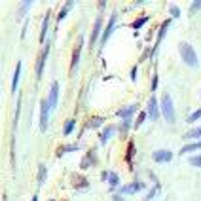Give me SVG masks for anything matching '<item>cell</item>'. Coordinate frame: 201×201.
Segmentation results:
<instances>
[{
    "label": "cell",
    "instance_id": "6da1fadb",
    "mask_svg": "<svg viewBox=\"0 0 201 201\" xmlns=\"http://www.w3.org/2000/svg\"><path fill=\"white\" fill-rule=\"evenodd\" d=\"M159 108H161L163 118H165L169 123H174V121H177V114H174V106H173V99H171L169 93H163V95H161Z\"/></svg>",
    "mask_w": 201,
    "mask_h": 201
},
{
    "label": "cell",
    "instance_id": "7a4b0ae2",
    "mask_svg": "<svg viewBox=\"0 0 201 201\" xmlns=\"http://www.w3.org/2000/svg\"><path fill=\"white\" fill-rule=\"evenodd\" d=\"M179 51H180V55H182V61H184L188 66H197V65H199V57H197V53H195V49H194L188 42H182V44L179 46Z\"/></svg>",
    "mask_w": 201,
    "mask_h": 201
},
{
    "label": "cell",
    "instance_id": "3957f363",
    "mask_svg": "<svg viewBox=\"0 0 201 201\" xmlns=\"http://www.w3.org/2000/svg\"><path fill=\"white\" fill-rule=\"evenodd\" d=\"M49 112H51V106H49L47 99H42V100H40V131H46V129H47Z\"/></svg>",
    "mask_w": 201,
    "mask_h": 201
},
{
    "label": "cell",
    "instance_id": "277c9868",
    "mask_svg": "<svg viewBox=\"0 0 201 201\" xmlns=\"http://www.w3.org/2000/svg\"><path fill=\"white\" fill-rule=\"evenodd\" d=\"M169 27H171V17H169V19H165V21L161 23V27H159V31H158V38H156V44H154V47H152V57L156 55V51H158L159 44L163 42V38H165V34H167Z\"/></svg>",
    "mask_w": 201,
    "mask_h": 201
},
{
    "label": "cell",
    "instance_id": "5b68a950",
    "mask_svg": "<svg viewBox=\"0 0 201 201\" xmlns=\"http://www.w3.org/2000/svg\"><path fill=\"white\" fill-rule=\"evenodd\" d=\"M47 55H49V44H47V46H44V49H42L40 55H38V61H36V80H40V78H42V72H44V65H46Z\"/></svg>",
    "mask_w": 201,
    "mask_h": 201
},
{
    "label": "cell",
    "instance_id": "8992f818",
    "mask_svg": "<svg viewBox=\"0 0 201 201\" xmlns=\"http://www.w3.org/2000/svg\"><path fill=\"white\" fill-rule=\"evenodd\" d=\"M148 118L152 120V121H156L158 118H159V112H161V108H159V103H158V99L152 95L150 97V100H148Z\"/></svg>",
    "mask_w": 201,
    "mask_h": 201
},
{
    "label": "cell",
    "instance_id": "52a82bcc",
    "mask_svg": "<svg viewBox=\"0 0 201 201\" xmlns=\"http://www.w3.org/2000/svg\"><path fill=\"white\" fill-rule=\"evenodd\" d=\"M116 17H118V12H112L110 13V19H108V25L103 31V36H100V44H106V40L110 38V34L114 32V27H116Z\"/></svg>",
    "mask_w": 201,
    "mask_h": 201
},
{
    "label": "cell",
    "instance_id": "ba28073f",
    "mask_svg": "<svg viewBox=\"0 0 201 201\" xmlns=\"http://www.w3.org/2000/svg\"><path fill=\"white\" fill-rule=\"evenodd\" d=\"M103 17H97L95 19V25H93V31H91V38H89V44H91V47L97 44V40H99V36H103Z\"/></svg>",
    "mask_w": 201,
    "mask_h": 201
},
{
    "label": "cell",
    "instance_id": "9c48e42d",
    "mask_svg": "<svg viewBox=\"0 0 201 201\" xmlns=\"http://www.w3.org/2000/svg\"><path fill=\"white\" fill-rule=\"evenodd\" d=\"M82 46H84V38L80 36V38H78V44H76V47H74V51H72V61H70V70H72V72L76 70V66H78V63H80Z\"/></svg>",
    "mask_w": 201,
    "mask_h": 201
},
{
    "label": "cell",
    "instance_id": "30bf717a",
    "mask_svg": "<svg viewBox=\"0 0 201 201\" xmlns=\"http://www.w3.org/2000/svg\"><path fill=\"white\" fill-rule=\"evenodd\" d=\"M144 188H146V184H144V182H140V180H135V182H131V184L120 186V188H118V192H120V194H135V192H139V190H144Z\"/></svg>",
    "mask_w": 201,
    "mask_h": 201
},
{
    "label": "cell",
    "instance_id": "8fae6325",
    "mask_svg": "<svg viewBox=\"0 0 201 201\" xmlns=\"http://www.w3.org/2000/svg\"><path fill=\"white\" fill-rule=\"evenodd\" d=\"M57 100H59V82H51V89H49V97H47V103L51 106V110L57 106Z\"/></svg>",
    "mask_w": 201,
    "mask_h": 201
},
{
    "label": "cell",
    "instance_id": "7c38bea8",
    "mask_svg": "<svg viewBox=\"0 0 201 201\" xmlns=\"http://www.w3.org/2000/svg\"><path fill=\"white\" fill-rule=\"evenodd\" d=\"M152 158H154L156 163H169L173 159V152L171 150H156L152 154Z\"/></svg>",
    "mask_w": 201,
    "mask_h": 201
},
{
    "label": "cell",
    "instance_id": "4fadbf2b",
    "mask_svg": "<svg viewBox=\"0 0 201 201\" xmlns=\"http://www.w3.org/2000/svg\"><path fill=\"white\" fill-rule=\"evenodd\" d=\"M137 108H139V105H129V106H123V108H120L116 114L121 118V120H129L135 112H137Z\"/></svg>",
    "mask_w": 201,
    "mask_h": 201
},
{
    "label": "cell",
    "instance_id": "5bb4252c",
    "mask_svg": "<svg viewBox=\"0 0 201 201\" xmlns=\"http://www.w3.org/2000/svg\"><path fill=\"white\" fill-rule=\"evenodd\" d=\"M114 131H116V125H108V127H105L103 133H100V144H106V140L114 135Z\"/></svg>",
    "mask_w": 201,
    "mask_h": 201
},
{
    "label": "cell",
    "instance_id": "9a60e30c",
    "mask_svg": "<svg viewBox=\"0 0 201 201\" xmlns=\"http://www.w3.org/2000/svg\"><path fill=\"white\" fill-rule=\"evenodd\" d=\"M21 61H17V65H15V72H13V80H12V91L15 93L17 91V82H19V78H21Z\"/></svg>",
    "mask_w": 201,
    "mask_h": 201
},
{
    "label": "cell",
    "instance_id": "2e32d148",
    "mask_svg": "<svg viewBox=\"0 0 201 201\" xmlns=\"http://www.w3.org/2000/svg\"><path fill=\"white\" fill-rule=\"evenodd\" d=\"M80 150V144H66V146H59L57 148V156H63V154H68V152H78Z\"/></svg>",
    "mask_w": 201,
    "mask_h": 201
},
{
    "label": "cell",
    "instance_id": "e0dca14e",
    "mask_svg": "<svg viewBox=\"0 0 201 201\" xmlns=\"http://www.w3.org/2000/svg\"><path fill=\"white\" fill-rule=\"evenodd\" d=\"M108 184H110L112 190H118L120 188V177H118V173L108 171Z\"/></svg>",
    "mask_w": 201,
    "mask_h": 201
},
{
    "label": "cell",
    "instance_id": "ac0fdd59",
    "mask_svg": "<svg viewBox=\"0 0 201 201\" xmlns=\"http://www.w3.org/2000/svg\"><path fill=\"white\" fill-rule=\"evenodd\" d=\"M201 148V140H197V142H190V144H184L182 148H180V152L179 154H186V152H194V150H199Z\"/></svg>",
    "mask_w": 201,
    "mask_h": 201
},
{
    "label": "cell",
    "instance_id": "d6986e66",
    "mask_svg": "<svg viewBox=\"0 0 201 201\" xmlns=\"http://www.w3.org/2000/svg\"><path fill=\"white\" fill-rule=\"evenodd\" d=\"M148 21V15H140V17H137L133 23H131V29H135V31H140L142 27H144V23Z\"/></svg>",
    "mask_w": 201,
    "mask_h": 201
},
{
    "label": "cell",
    "instance_id": "ffe728a7",
    "mask_svg": "<svg viewBox=\"0 0 201 201\" xmlns=\"http://www.w3.org/2000/svg\"><path fill=\"white\" fill-rule=\"evenodd\" d=\"M47 27H49V13H47V15L44 17V21H42V29H40V42H44V40H46Z\"/></svg>",
    "mask_w": 201,
    "mask_h": 201
},
{
    "label": "cell",
    "instance_id": "44dd1931",
    "mask_svg": "<svg viewBox=\"0 0 201 201\" xmlns=\"http://www.w3.org/2000/svg\"><path fill=\"white\" fill-rule=\"evenodd\" d=\"M133 156H135V142L133 140H129V144H127V154H125V161H127V165H131L133 161Z\"/></svg>",
    "mask_w": 201,
    "mask_h": 201
},
{
    "label": "cell",
    "instance_id": "7402d4cb",
    "mask_svg": "<svg viewBox=\"0 0 201 201\" xmlns=\"http://www.w3.org/2000/svg\"><path fill=\"white\" fill-rule=\"evenodd\" d=\"M72 6H74V2H72V0H68V2H66V4H65V6H63L61 10H59V15H57V21H63V19L66 17V13H68V10H70Z\"/></svg>",
    "mask_w": 201,
    "mask_h": 201
},
{
    "label": "cell",
    "instance_id": "603a6c76",
    "mask_svg": "<svg viewBox=\"0 0 201 201\" xmlns=\"http://www.w3.org/2000/svg\"><path fill=\"white\" fill-rule=\"evenodd\" d=\"M184 137H186V139H199V137H201V125H199V127L190 129V131H186ZM199 140H201V139H199Z\"/></svg>",
    "mask_w": 201,
    "mask_h": 201
},
{
    "label": "cell",
    "instance_id": "cb8c5ba5",
    "mask_svg": "<svg viewBox=\"0 0 201 201\" xmlns=\"http://www.w3.org/2000/svg\"><path fill=\"white\" fill-rule=\"evenodd\" d=\"M46 174H47V167H46L44 163H40V165H38V184H44Z\"/></svg>",
    "mask_w": 201,
    "mask_h": 201
},
{
    "label": "cell",
    "instance_id": "d4e9b609",
    "mask_svg": "<svg viewBox=\"0 0 201 201\" xmlns=\"http://www.w3.org/2000/svg\"><path fill=\"white\" fill-rule=\"evenodd\" d=\"M72 184H74V188H87L89 184H87V180L84 179V177H72Z\"/></svg>",
    "mask_w": 201,
    "mask_h": 201
},
{
    "label": "cell",
    "instance_id": "484cf974",
    "mask_svg": "<svg viewBox=\"0 0 201 201\" xmlns=\"http://www.w3.org/2000/svg\"><path fill=\"white\" fill-rule=\"evenodd\" d=\"M95 161H97L95 154H93V152H89V154H87V156L84 158V161H82V169H87V167H89L91 163H95Z\"/></svg>",
    "mask_w": 201,
    "mask_h": 201
},
{
    "label": "cell",
    "instance_id": "4316f807",
    "mask_svg": "<svg viewBox=\"0 0 201 201\" xmlns=\"http://www.w3.org/2000/svg\"><path fill=\"white\" fill-rule=\"evenodd\" d=\"M74 125H76V120H72V118L66 120V121H65V127H63V133H65V135H70L72 129H74Z\"/></svg>",
    "mask_w": 201,
    "mask_h": 201
},
{
    "label": "cell",
    "instance_id": "83f0119b",
    "mask_svg": "<svg viewBox=\"0 0 201 201\" xmlns=\"http://www.w3.org/2000/svg\"><path fill=\"white\" fill-rule=\"evenodd\" d=\"M31 6H32V0H25V2H23V4L19 6V12H17V19H19L21 15H25V12H27V10H29Z\"/></svg>",
    "mask_w": 201,
    "mask_h": 201
},
{
    "label": "cell",
    "instance_id": "f1b7e54d",
    "mask_svg": "<svg viewBox=\"0 0 201 201\" xmlns=\"http://www.w3.org/2000/svg\"><path fill=\"white\" fill-rule=\"evenodd\" d=\"M105 123V118H100V116H93L89 120V127H100V125Z\"/></svg>",
    "mask_w": 201,
    "mask_h": 201
},
{
    "label": "cell",
    "instance_id": "f546056e",
    "mask_svg": "<svg viewBox=\"0 0 201 201\" xmlns=\"http://www.w3.org/2000/svg\"><path fill=\"white\" fill-rule=\"evenodd\" d=\"M169 13H171V19H177L180 17V8L177 4H169Z\"/></svg>",
    "mask_w": 201,
    "mask_h": 201
},
{
    "label": "cell",
    "instance_id": "4dcf8cb0",
    "mask_svg": "<svg viewBox=\"0 0 201 201\" xmlns=\"http://www.w3.org/2000/svg\"><path fill=\"white\" fill-rule=\"evenodd\" d=\"M131 125H133V123H131V120H123V121L120 123V131H121V133H127Z\"/></svg>",
    "mask_w": 201,
    "mask_h": 201
},
{
    "label": "cell",
    "instance_id": "1f68e13d",
    "mask_svg": "<svg viewBox=\"0 0 201 201\" xmlns=\"http://www.w3.org/2000/svg\"><path fill=\"white\" fill-rule=\"evenodd\" d=\"M146 116H148V112H139V118H137V121H135L133 127H140V125L144 123V120H146Z\"/></svg>",
    "mask_w": 201,
    "mask_h": 201
},
{
    "label": "cell",
    "instance_id": "d6a6232c",
    "mask_svg": "<svg viewBox=\"0 0 201 201\" xmlns=\"http://www.w3.org/2000/svg\"><path fill=\"white\" fill-rule=\"evenodd\" d=\"M199 118H201V108L195 110V112H192V114L188 116V123H194V121H197Z\"/></svg>",
    "mask_w": 201,
    "mask_h": 201
},
{
    "label": "cell",
    "instance_id": "836d02e7",
    "mask_svg": "<svg viewBox=\"0 0 201 201\" xmlns=\"http://www.w3.org/2000/svg\"><path fill=\"white\" fill-rule=\"evenodd\" d=\"M197 10H201V0H194L190 4V13H195Z\"/></svg>",
    "mask_w": 201,
    "mask_h": 201
},
{
    "label": "cell",
    "instance_id": "e575fe53",
    "mask_svg": "<svg viewBox=\"0 0 201 201\" xmlns=\"http://www.w3.org/2000/svg\"><path fill=\"white\" fill-rule=\"evenodd\" d=\"M190 163H192L194 167H201V154H199V156H192V158H190Z\"/></svg>",
    "mask_w": 201,
    "mask_h": 201
},
{
    "label": "cell",
    "instance_id": "d590c367",
    "mask_svg": "<svg viewBox=\"0 0 201 201\" xmlns=\"http://www.w3.org/2000/svg\"><path fill=\"white\" fill-rule=\"evenodd\" d=\"M137 68H139V65H133L131 66V80L133 82H137Z\"/></svg>",
    "mask_w": 201,
    "mask_h": 201
},
{
    "label": "cell",
    "instance_id": "8d00e7d4",
    "mask_svg": "<svg viewBox=\"0 0 201 201\" xmlns=\"http://www.w3.org/2000/svg\"><path fill=\"white\" fill-rule=\"evenodd\" d=\"M156 192H158V188H152V190H150V194H148V199H146V201H150V199H152V197L156 195Z\"/></svg>",
    "mask_w": 201,
    "mask_h": 201
},
{
    "label": "cell",
    "instance_id": "74e56055",
    "mask_svg": "<svg viewBox=\"0 0 201 201\" xmlns=\"http://www.w3.org/2000/svg\"><path fill=\"white\" fill-rule=\"evenodd\" d=\"M156 87H158V76L154 74V80H152V91H156Z\"/></svg>",
    "mask_w": 201,
    "mask_h": 201
},
{
    "label": "cell",
    "instance_id": "f35d334b",
    "mask_svg": "<svg viewBox=\"0 0 201 201\" xmlns=\"http://www.w3.org/2000/svg\"><path fill=\"white\" fill-rule=\"evenodd\" d=\"M112 201H125V199H123L120 194H116V195H112Z\"/></svg>",
    "mask_w": 201,
    "mask_h": 201
},
{
    "label": "cell",
    "instance_id": "ab89813d",
    "mask_svg": "<svg viewBox=\"0 0 201 201\" xmlns=\"http://www.w3.org/2000/svg\"><path fill=\"white\" fill-rule=\"evenodd\" d=\"M31 201H38V195H32V199Z\"/></svg>",
    "mask_w": 201,
    "mask_h": 201
},
{
    "label": "cell",
    "instance_id": "60d3db41",
    "mask_svg": "<svg viewBox=\"0 0 201 201\" xmlns=\"http://www.w3.org/2000/svg\"><path fill=\"white\" fill-rule=\"evenodd\" d=\"M47 201H55V199H47Z\"/></svg>",
    "mask_w": 201,
    "mask_h": 201
}]
</instances>
